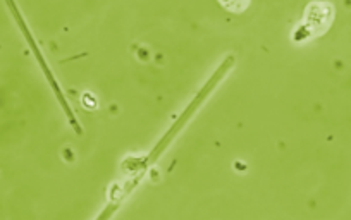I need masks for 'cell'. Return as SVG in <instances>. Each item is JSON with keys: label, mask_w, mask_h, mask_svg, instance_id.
<instances>
[{"label": "cell", "mask_w": 351, "mask_h": 220, "mask_svg": "<svg viewBox=\"0 0 351 220\" xmlns=\"http://www.w3.org/2000/svg\"><path fill=\"white\" fill-rule=\"evenodd\" d=\"M5 2H8L9 9H11L12 16H14V19H16V21H18V25H19V28H21L23 35H25V36H26V40H28L29 47H32L33 53H35V57H36V62L40 64V67H42V71H43V74H45L47 81H49V84H50V86H52L53 93L57 95V100H59L60 107L64 108V112H66V116H67V119H69L71 126L74 127V131H76L77 134H81V133H83V130H81L80 123H77L76 117H74L73 110H71V105L67 103V100H66V97H64L62 90H60V86H59V84H57L56 76H53V73H52V71H50L49 64H47L45 57H43V53H42V50H40V47L36 45L35 38H33V35H32V33H29L28 25H26V21H25V19H23V16H21V12H19V9L16 8L14 0H5Z\"/></svg>", "instance_id": "2"}, {"label": "cell", "mask_w": 351, "mask_h": 220, "mask_svg": "<svg viewBox=\"0 0 351 220\" xmlns=\"http://www.w3.org/2000/svg\"><path fill=\"white\" fill-rule=\"evenodd\" d=\"M232 62H234V57H232V56H229L228 59H226L224 62H222V66L219 67V69L215 71L214 74H212V77H210V80L207 81V84H205V86L202 88L200 91H198V95H197V97L193 98V101H191V103L188 105V108H186V110H184V112L181 114V116H180V119H178V123H176L174 126H172V130L169 131L167 134H165V136H164V140H160V143H158L157 147L154 148V151H152V155H150V157L147 158V162H145V165H143L145 169H147L148 165H150V164H154V162L157 160V158H158V155H160L162 151L165 150V147H167V145H169V141H171L172 138H174L176 134H178V131H180L181 127L184 126V123H186V121L190 119L191 116H193V114H195V110H197V108L200 107V103H202V101H205V98H207L208 95L212 93V90H214V86H215V84H217L219 81H221L222 77H224V74L228 73L229 69H231V67H232Z\"/></svg>", "instance_id": "1"}]
</instances>
